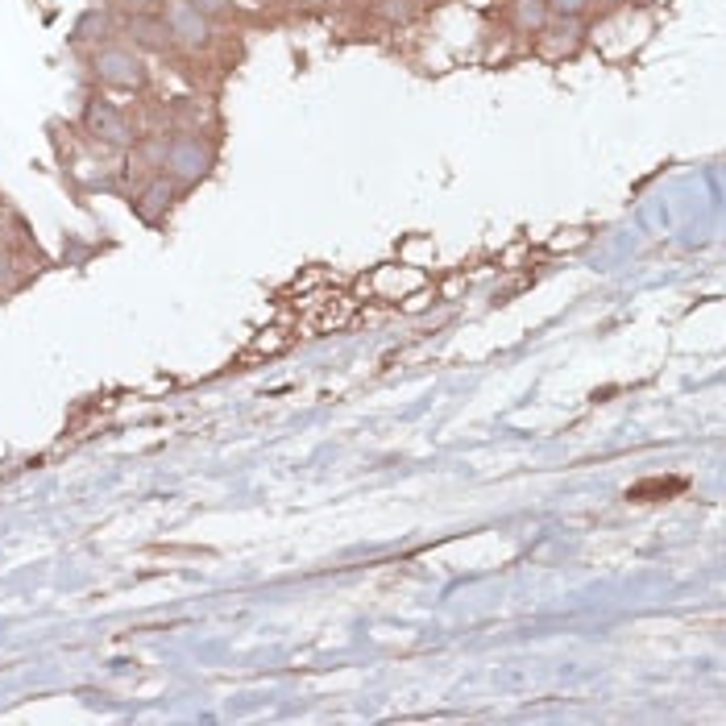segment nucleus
Segmentation results:
<instances>
[{
	"instance_id": "obj_4",
	"label": "nucleus",
	"mask_w": 726,
	"mask_h": 726,
	"mask_svg": "<svg viewBox=\"0 0 726 726\" xmlns=\"http://www.w3.org/2000/svg\"><path fill=\"white\" fill-rule=\"evenodd\" d=\"M83 121H88V129L100 137V142H108V146H125L129 142V121H125V113L117 104L92 100L88 113H83Z\"/></svg>"
},
{
	"instance_id": "obj_10",
	"label": "nucleus",
	"mask_w": 726,
	"mask_h": 726,
	"mask_svg": "<svg viewBox=\"0 0 726 726\" xmlns=\"http://www.w3.org/2000/svg\"><path fill=\"white\" fill-rule=\"evenodd\" d=\"M191 5H195V9H200L204 17H212V13H220V9H225V5H229V0H191Z\"/></svg>"
},
{
	"instance_id": "obj_7",
	"label": "nucleus",
	"mask_w": 726,
	"mask_h": 726,
	"mask_svg": "<svg viewBox=\"0 0 726 726\" xmlns=\"http://www.w3.org/2000/svg\"><path fill=\"white\" fill-rule=\"evenodd\" d=\"M548 17H552L548 0H519V25H523V30H544Z\"/></svg>"
},
{
	"instance_id": "obj_1",
	"label": "nucleus",
	"mask_w": 726,
	"mask_h": 726,
	"mask_svg": "<svg viewBox=\"0 0 726 726\" xmlns=\"http://www.w3.org/2000/svg\"><path fill=\"white\" fill-rule=\"evenodd\" d=\"M92 71H96V79L104 83V88H142V83H146L142 59H137L133 50H121V46L100 50Z\"/></svg>"
},
{
	"instance_id": "obj_5",
	"label": "nucleus",
	"mask_w": 726,
	"mask_h": 726,
	"mask_svg": "<svg viewBox=\"0 0 726 726\" xmlns=\"http://www.w3.org/2000/svg\"><path fill=\"white\" fill-rule=\"evenodd\" d=\"M171 200H175V187L166 183V179H154L142 195H137V212H142L146 220H162L166 208H171Z\"/></svg>"
},
{
	"instance_id": "obj_8",
	"label": "nucleus",
	"mask_w": 726,
	"mask_h": 726,
	"mask_svg": "<svg viewBox=\"0 0 726 726\" xmlns=\"http://www.w3.org/2000/svg\"><path fill=\"white\" fill-rule=\"evenodd\" d=\"M378 9H382V17H390V21H407V17L415 13L411 0H382Z\"/></svg>"
},
{
	"instance_id": "obj_3",
	"label": "nucleus",
	"mask_w": 726,
	"mask_h": 726,
	"mask_svg": "<svg viewBox=\"0 0 726 726\" xmlns=\"http://www.w3.org/2000/svg\"><path fill=\"white\" fill-rule=\"evenodd\" d=\"M166 25H171V38L191 50H200L208 42V17L191 0H166Z\"/></svg>"
},
{
	"instance_id": "obj_9",
	"label": "nucleus",
	"mask_w": 726,
	"mask_h": 726,
	"mask_svg": "<svg viewBox=\"0 0 726 726\" xmlns=\"http://www.w3.org/2000/svg\"><path fill=\"white\" fill-rule=\"evenodd\" d=\"M585 5H590V0H548V13L552 17H577V13H585Z\"/></svg>"
},
{
	"instance_id": "obj_6",
	"label": "nucleus",
	"mask_w": 726,
	"mask_h": 726,
	"mask_svg": "<svg viewBox=\"0 0 726 726\" xmlns=\"http://www.w3.org/2000/svg\"><path fill=\"white\" fill-rule=\"evenodd\" d=\"M129 30H133L137 42L150 46V50H166V42H175V38H171V25H166V17H133Z\"/></svg>"
},
{
	"instance_id": "obj_2",
	"label": "nucleus",
	"mask_w": 726,
	"mask_h": 726,
	"mask_svg": "<svg viewBox=\"0 0 726 726\" xmlns=\"http://www.w3.org/2000/svg\"><path fill=\"white\" fill-rule=\"evenodd\" d=\"M208 162H212L208 146H200L195 137H179V142H171V146H166V154H162L166 175L179 179V183H195L208 171Z\"/></svg>"
}]
</instances>
